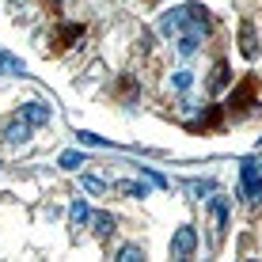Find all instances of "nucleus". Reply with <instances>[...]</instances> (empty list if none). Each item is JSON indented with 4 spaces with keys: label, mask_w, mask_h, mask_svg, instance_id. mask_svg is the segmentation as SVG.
Listing matches in <instances>:
<instances>
[{
    "label": "nucleus",
    "mask_w": 262,
    "mask_h": 262,
    "mask_svg": "<svg viewBox=\"0 0 262 262\" xmlns=\"http://www.w3.org/2000/svg\"><path fill=\"white\" fill-rule=\"evenodd\" d=\"M239 194L247 198V202H262V167L255 164V160H239Z\"/></svg>",
    "instance_id": "f257e3e1"
},
{
    "label": "nucleus",
    "mask_w": 262,
    "mask_h": 262,
    "mask_svg": "<svg viewBox=\"0 0 262 262\" xmlns=\"http://www.w3.org/2000/svg\"><path fill=\"white\" fill-rule=\"evenodd\" d=\"M19 114L23 122H31L34 129H38V125H50V118H53V111H50V103H38V99H31V103H19Z\"/></svg>",
    "instance_id": "20e7f679"
},
{
    "label": "nucleus",
    "mask_w": 262,
    "mask_h": 262,
    "mask_svg": "<svg viewBox=\"0 0 262 262\" xmlns=\"http://www.w3.org/2000/svg\"><path fill=\"white\" fill-rule=\"evenodd\" d=\"M141 258H144V247H137V243L118 247V262H141Z\"/></svg>",
    "instance_id": "a211bd4d"
},
{
    "label": "nucleus",
    "mask_w": 262,
    "mask_h": 262,
    "mask_svg": "<svg viewBox=\"0 0 262 262\" xmlns=\"http://www.w3.org/2000/svg\"><path fill=\"white\" fill-rule=\"evenodd\" d=\"M228 84H232V76H228V61H216V65H213V76H209V92L216 95V92H224Z\"/></svg>",
    "instance_id": "1a4fd4ad"
},
{
    "label": "nucleus",
    "mask_w": 262,
    "mask_h": 262,
    "mask_svg": "<svg viewBox=\"0 0 262 262\" xmlns=\"http://www.w3.org/2000/svg\"><path fill=\"white\" fill-rule=\"evenodd\" d=\"M114 190L125 194V198H148L152 183H148V179H144V183H141V179H122V183H114Z\"/></svg>",
    "instance_id": "0eeeda50"
},
{
    "label": "nucleus",
    "mask_w": 262,
    "mask_h": 262,
    "mask_svg": "<svg viewBox=\"0 0 262 262\" xmlns=\"http://www.w3.org/2000/svg\"><path fill=\"white\" fill-rule=\"evenodd\" d=\"M167 251H171V258H190L198 251V228H194V224H179Z\"/></svg>",
    "instance_id": "f03ea898"
},
{
    "label": "nucleus",
    "mask_w": 262,
    "mask_h": 262,
    "mask_svg": "<svg viewBox=\"0 0 262 262\" xmlns=\"http://www.w3.org/2000/svg\"><path fill=\"white\" fill-rule=\"evenodd\" d=\"M239 50H243V57H255V53H258V42H255V23H243V27H239Z\"/></svg>",
    "instance_id": "9b49d317"
},
{
    "label": "nucleus",
    "mask_w": 262,
    "mask_h": 262,
    "mask_svg": "<svg viewBox=\"0 0 262 262\" xmlns=\"http://www.w3.org/2000/svg\"><path fill=\"white\" fill-rule=\"evenodd\" d=\"M186 27H190V4H183V8H171V12L160 15V34H183Z\"/></svg>",
    "instance_id": "7ed1b4c3"
},
{
    "label": "nucleus",
    "mask_w": 262,
    "mask_h": 262,
    "mask_svg": "<svg viewBox=\"0 0 262 262\" xmlns=\"http://www.w3.org/2000/svg\"><path fill=\"white\" fill-rule=\"evenodd\" d=\"M137 175H144V179H148V183H152V186H160V190H167V186H171V183H167V179H164V175H160V171H156V167H144V164H141V167H137Z\"/></svg>",
    "instance_id": "aec40b11"
},
{
    "label": "nucleus",
    "mask_w": 262,
    "mask_h": 262,
    "mask_svg": "<svg viewBox=\"0 0 262 262\" xmlns=\"http://www.w3.org/2000/svg\"><path fill=\"white\" fill-rule=\"evenodd\" d=\"M76 144H88V148H111L106 137H95V133H88V129H76Z\"/></svg>",
    "instance_id": "f3484780"
},
{
    "label": "nucleus",
    "mask_w": 262,
    "mask_h": 262,
    "mask_svg": "<svg viewBox=\"0 0 262 262\" xmlns=\"http://www.w3.org/2000/svg\"><path fill=\"white\" fill-rule=\"evenodd\" d=\"M84 148H69V152H61V156H57V167H65V171H80V167H84Z\"/></svg>",
    "instance_id": "ddd939ff"
},
{
    "label": "nucleus",
    "mask_w": 262,
    "mask_h": 262,
    "mask_svg": "<svg viewBox=\"0 0 262 262\" xmlns=\"http://www.w3.org/2000/svg\"><path fill=\"white\" fill-rule=\"evenodd\" d=\"M258 167H262V164H258Z\"/></svg>",
    "instance_id": "5701e85b"
},
{
    "label": "nucleus",
    "mask_w": 262,
    "mask_h": 262,
    "mask_svg": "<svg viewBox=\"0 0 262 262\" xmlns=\"http://www.w3.org/2000/svg\"><path fill=\"white\" fill-rule=\"evenodd\" d=\"M31 129H34V125L15 114V118H8L4 125H0V137H4L8 144H27V141H31Z\"/></svg>",
    "instance_id": "39448f33"
},
{
    "label": "nucleus",
    "mask_w": 262,
    "mask_h": 262,
    "mask_svg": "<svg viewBox=\"0 0 262 262\" xmlns=\"http://www.w3.org/2000/svg\"><path fill=\"white\" fill-rule=\"evenodd\" d=\"M0 72H8V76H27V65L19 57H15V53H8V50H0Z\"/></svg>",
    "instance_id": "9d476101"
},
{
    "label": "nucleus",
    "mask_w": 262,
    "mask_h": 262,
    "mask_svg": "<svg viewBox=\"0 0 262 262\" xmlns=\"http://www.w3.org/2000/svg\"><path fill=\"white\" fill-rule=\"evenodd\" d=\"M69 221L76 224V228H88V224H92V205H88V198H72Z\"/></svg>",
    "instance_id": "6e6552de"
},
{
    "label": "nucleus",
    "mask_w": 262,
    "mask_h": 262,
    "mask_svg": "<svg viewBox=\"0 0 262 262\" xmlns=\"http://www.w3.org/2000/svg\"><path fill=\"white\" fill-rule=\"evenodd\" d=\"M186 190L202 202V198H213V194H216V183H213V179H190V183H186Z\"/></svg>",
    "instance_id": "4468645a"
},
{
    "label": "nucleus",
    "mask_w": 262,
    "mask_h": 262,
    "mask_svg": "<svg viewBox=\"0 0 262 262\" xmlns=\"http://www.w3.org/2000/svg\"><path fill=\"white\" fill-rule=\"evenodd\" d=\"M92 228H95V236H111L114 232V216L111 213H92Z\"/></svg>",
    "instance_id": "2eb2a0df"
},
{
    "label": "nucleus",
    "mask_w": 262,
    "mask_h": 262,
    "mask_svg": "<svg viewBox=\"0 0 262 262\" xmlns=\"http://www.w3.org/2000/svg\"><path fill=\"white\" fill-rule=\"evenodd\" d=\"M80 34H84V27H65V31H61V42H72V38H80Z\"/></svg>",
    "instance_id": "412c9836"
},
{
    "label": "nucleus",
    "mask_w": 262,
    "mask_h": 262,
    "mask_svg": "<svg viewBox=\"0 0 262 262\" xmlns=\"http://www.w3.org/2000/svg\"><path fill=\"white\" fill-rule=\"evenodd\" d=\"M190 84H194V72H190V69L171 72V88H175V92H190Z\"/></svg>",
    "instance_id": "dca6fc26"
},
{
    "label": "nucleus",
    "mask_w": 262,
    "mask_h": 262,
    "mask_svg": "<svg viewBox=\"0 0 262 262\" xmlns=\"http://www.w3.org/2000/svg\"><path fill=\"white\" fill-rule=\"evenodd\" d=\"M258 148H262V137H258Z\"/></svg>",
    "instance_id": "4be33fe9"
},
{
    "label": "nucleus",
    "mask_w": 262,
    "mask_h": 262,
    "mask_svg": "<svg viewBox=\"0 0 262 262\" xmlns=\"http://www.w3.org/2000/svg\"><path fill=\"white\" fill-rule=\"evenodd\" d=\"M209 205H213V221H216V236H224V232H228V221H232V205H228V198H221V194H213V198H209Z\"/></svg>",
    "instance_id": "423d86ee"
},
{
    "label": "nucleus",
    "mask_w": 262,
    "mask_h": 262,
    "mask_svg": "<svg viewBox=\"0 0 262 262\" xmlns=\"http://www.w3.org/2000/svg\"><path fill=\"white\" fill-rule=\"evenodd\" d=\"M198 42H202V34H194V31H183V34H179V42H175L179 57H194V53H198Z\"/></svg>",
    "instance_id": "f8f14e48"
},
{
    "label": "nucleus",
    "mask_w": 262,
    "mask_h": 262,
    "mask_svg": "<svg viewBox=\"0 0 262 262\" xmlns=\"http://www.w3.org/2000/svg\"><path fill=\"white\" fill-rule=\"evenodd\" d=\"M80 186H84L88 194H106L111 186L103 183V179H95V175H80Z\"/></svg>",
    "instance_id": "6ab92c4d"
}]
</instances>
